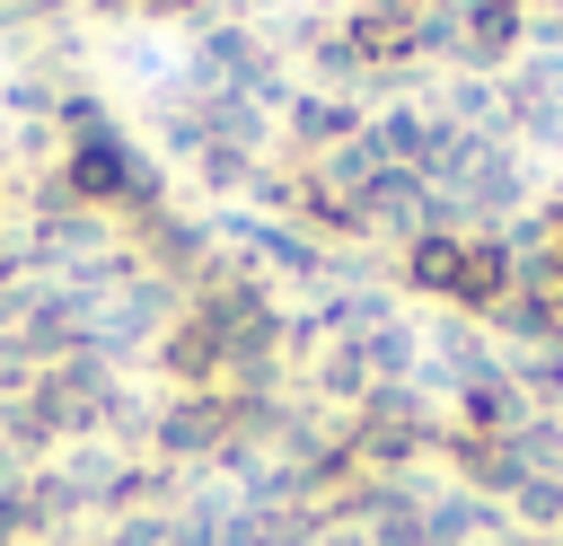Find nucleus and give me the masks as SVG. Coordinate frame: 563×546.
<instances>
[{"label": "nucleus", "instance_id": "nucleus-1", "mask_svg": "<svg viewBox=\"0 0 563 546\" xmlns=\"http://www.w3.org/2000/svg\"><path fill=\"white\" fill-rule=\"evenodd\" d=\"M282 123H290V167H299V159H325V150H343V141L361 132V106H352V97H325V88H308V97H290V106H282Z\"/></svg>", "mask_w": 563, "mask_h": 546}, {"label": "nucleus", "instance_id": "nucleus-2", "mask_svg": "<svg viewBox=\"0 0 563 546\" xmlns=\"http://www.w3.org/2000/svg\"><path fill=\"white\" fill-rule=\"evenodd\" d=\"M405 291H422V299H466V238H440V229H422L413 247H405Z\"/></svg>", "mask_w": 563, "mask_h": 546}, {"label": "nucleus", "instance_id": "nucleus-3", "mask_svg": "<svg viewBox=\"0 0 563 546\" xmlns=\"http://www.w3.org/2000/svg\"><path fill=\"white\" fill-rule=\"evenodd\" d=\"M246 9H273V0H246Z\"/></svg>", "mask_w": 563, "mask_h": 546}]
</instances>
